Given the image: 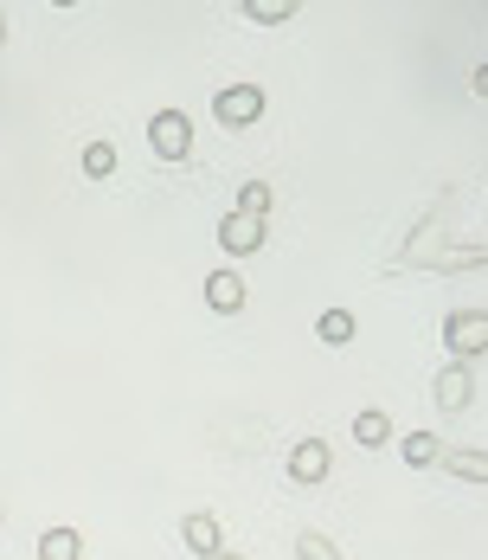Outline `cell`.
<instances>
[{"label": "cell", "instance_id": "cell-1", "mask_svg": "<svg viewBox=\"0 0 488 560\" xmlns=\"http://www.w3.org/2000/svg\"><path fill=\"white\" fill-rule=\"evenodd\" d=\"M443 354H450V361L488 354V310H450V316H443Z\"/></svg>", "mask_w": 488, "mask_h": 560}, {"label": "cell", "instance_id": "cell-2", "mask_svg": "<svg viewBox=\"0 0 488 560\" xmlns=\"http://www.w3.org/2000/svg\"><path fill=\"white\" fill-rule=\"evenodd\" d=\"M148 142H155V155H162V162H180V155L193 149V122H187V110H155Z\"/></svg>", "mask_w": 488, "mask_h": 560}, {"label": "cell", "instance_id": "cell-3", "mask_svg": "<svg viewBox=\"0 0 488 560\" xmlns=\"http://www.w3.org/2000/svg\"><path fill=\"white\" fill-rule=\"evenodd\" d=\"M218 122H225V129H245V122H258V116H264V91H258V84H231V91H218Z\"/></svg>", "mask_w": 488, "mask_h": 560}, {"label": "cell", "instance_id": "cell-4", "mask_svg": "<svg viewBox=\"0 0 488 560\" xmlns=\"http://www.w3.org/2000/svg\"><path fill=\"white\" fill-rule=\"evenodd\" d=\"M218 245H225L231 258L258 252V245H264V220H258V213H225V220H218Z\"/></svg>", "mask_w": 488, "mask_h": 560}, {"label": "cell", "instance_id": "cell-5", "mask_svg": "<svg viewBox=\"0 0 488 560\" xmlns=\"http://www.w3.org/2000/svg\"><path fill=\"white\" fill-rule=\"evenodd\" d=\"M431 393H437V406H443V412H463V406H469V393H476V381H469V361H450V368H437Z\"/></svg>", "mask_w": 488, "mask_h": 560}, {"label": "cell", "instance_id": "cell-6", "mask_svg": "<svg viewBox=\"0 0 488 560\" xmlns=\"http://www.w3.org/2000/svg\"><path fill=\"white\" fill-rule=\"evenodd\" d=\"M328 457H334V451H328L322 439H302V445L289 451V477H296V483H322V477H328Z\"/></svg>", "mask_w": 488, "mask_h": 560}, {"label": "cell", "instance_id": "cell-7", "mask_svg": "<svg viewBox=\"0 0 488 560\" xmlns=\"http://www.w3.org/2000/svg\"><path fill=\"white\" fill-rule=\"evenodd\" d=\"M206 303H213L218 316H238V310H245V283H238V271H213V278H206Z\"/></svg>", "mask_w": 488, "mask_h": 560}, {"label": "cell", "instance_id": "cell-8", "mask_svg": "<svg viewBox=\"0 0 488 560\" xmlns=\"http://www.w3.org/2000/svg\"><path fill=\"white\" fill-rule=\"evenodd\" d=\"M180 535H187V548H200V555L213 560L225 541H218V522L206 515V509H187V522H180Z\"/></svg>", "mask_w": 488, "mask_h": 560}, {"label": "cell", "instance_id": "cell-9", "mask_svg": "<svg viewBox=\"0 0 488 560\" xmlns=\"http://www.w3.org/2000/svg\"><path fill=\"white\" fill-rule=\"evenodd\" d=\"M437 464H443L450 477H469V483H488V457H483V451H443Z\"/></svg>", "mask_w": 488, "mask_h": 560}, {"label": "cell", "instance_id": "cell-10", "mask_svg": "<svg viewBox=\"0 0 488 560\" xmlns=\"http://www.w3.org/2000/svg\"><path fill=\"white\" fill-rule=\"evenodd\" d=\"M78 555H84L78 528H46V541H39V560H78Z\"/></svg>", "mask_w": 488, "mask_h": 560}, {"label": "cell", "instance_id": "cell-11", "mask_svg": "<svg viewBox=\"0 0 488 560\" xmlns=\"http://www.w3.org/2000/svg\"><path fill=\"white\" fill-rule=\"evenodd\" d=\"M398 451H405V464H412V470H431L437 457H443V445H437L431 432H412V439H405Z\"/></svg>", "mask_w": 488, "mask_h": 560}, {"label": "cell", "instance_id": "cell-12", "mask_svg": "<svg viewBox=\"0 0 488 560\" xmlns=\"http://www.w3.org/2000/svg\"><path fill=\"white\" fill-rule=\"evenodd\" d=\"M385 432H392V419H385L380 406H367V412L354 419V439H360V445H385Z\"/></svg>", "mask_w": 488, "mask_h": 560}, {"label": "cell", "instance_id": "cell-13", "mask_svg": "<svg viewBox=\"0 0 488 560\" xmlns=\"http://www.w3.org/2000/svg\"><path fill=\"white\" fill-rule=\"evenodd\" d=\"M316 329H322V341H334V348H341V341H354V310H328Z\"/></svg>", "mask_w": 488, "mask_h": 560}, {"label": "cell", "instance_id": "cell-14", "mask_svg": "<svg viewBox=\"0 0 488 560\" xmlns=\"http://www.w3.org/2000/svg\"><path fill=\"white\" fill-rule=\"evenodd\" d=\"M296 555L302 560H341V548H334L328 535H316V528H302V535H296Z\"/></svg>", "mask_w": 488, "mask_h": 560}, {"label": "cell", "instance_id": "cell-15", "mask_svg": "<svg viewBox=\"0 0 488 560\" xmlns=\"http://www.w3.org/2000/svg\"><path fill=\"white\" fill-rule=\"evenodd\" d=\"M109 168H116V149H109V142H91V149H84V174H91V180H104Z\"/></svg>", "mask_w": 488, "mask_h": 560}, {"label": "cell", "instance_id": "cell-16", "mask_svg": "<svg viewBox=\"0 0 488 560\" xmlns=\"http://www.w3.org/2000/svg\"><path fill=\"white\" fill-rule=\"evenodd\" d=\"M238 213H258V220H264V213H271V187H264V180H251V187L238 194Z\"/></svg>", "mask_w": 488, "mask_h": 560}, {"label": "cell", "instance_id": "cell-17", "mask_svg": "<svg viewBox=\"0 0 488 560\" xmlns=\"http://www.w3.org/2000/svg\"><path fill=\"white\" fill-rule=\"evenodd\" d=\"M245 13H251V20H264V26H271V20H289V13H296V7H271V0H258V7H245Z\"/></svg>", "mask_w": 488, "mask_h": 560}, {"label": "cell", "instance_id": "cell-18", "mask_svg": "<svg viewBox=\"0 0 488 560\" xmlns=\"http://www.w3.org/2000/svg\"><path fill=\"white\" fill-rule=\"evenodd\" d=\"M476 97H488V65L476 71Z\"/></svg>", "mask_w": 488, "mask_h": 560}, {"label": "cell", "instance_id": "cell-19", "mask_svg": "<svg viewBox=\"0 0 488 560\" xmlns=\"http://www.w3.org/2000/svg\"><path fill=\"white\" fill-rule=\"evenodd\" d=\"M213 560H245V555H231V548H218V555Z\"/></svg>", "mask_w": 488, "mask_h": 560}]
</instances>
